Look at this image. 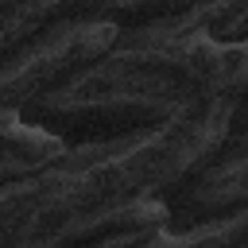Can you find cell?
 Masks as SVG:
<instances>
[{
  "label": "cell",
  "mask_w": 248,
  "mask_h": 248,
  "mask_svg": "<svg viewBox=\"0 0 248 248\" xmlns=\"http://www.w3.org/2000/svg\"><path fill=\"white\" fill-rule=\"evenodd\" d=\"M159 229H167V205H163V198H143V202L97 221L93 229L74 236L66 248H136V244L151 240Z\"/></svg>",
  "instance_id": "6"
},
{
  "label": "cell",
  "mask_w": 248,
  "mask_h": 248,
  "mask_svg": "<svg viewBox=\"0 0 248 248\" xmlns=\"http://www.w3.org/2000/svg\"><path fill=\"white\" fill-rule=\"evenodd\" d=\"M229 0H97L85 19H105L116 31L136 27H190L205 31Z\"/></svg>",
  "instance_id": "5"
},
{
  "label": "cell",
  "mask_w": 248,
  "mask_h": 248,
  "mask_svg": "<svg viewBox=\"0 0 248 248\" xmlns=\"http://www.w3.org/2000/svg\"><path fill=\"white\" fill-rule=\"evenodd\" d=\"M170 229H198L221 217L248 209V159L236 163H202L182 174L163 194Z\"/></svg>",
  "instance_id": "4"
},
{
  "label": "cell",
  "mask_w": 248,
  "mask_h": 248,
  "mask_svg": "<svg viewBox=\"0 0 248 248\" xmlns=\"http://www.w3.org/2000/svg\"><path fill=\"white\" fill-rule=\"evenodd\" d=\"M66 89L112 93L174 120L209 101H236L248 89V43H225L190 27L116 31V43L74 74Z\"/></svg>",
  "instance_id": "2"
},
{
  "label": "cell",
  "mask_w": 248,
  "mask_h": 248,
  "mask_svg": "<svg viewBox=\"0 0 248 248\" xmlns=\"http://www.w3.org/2000/svg\"><path fill=\"white\" fill-rule=\"evenodd\" d=\"M244 240H248V209L221 217V221H209V225H198V229H170L167 225L136 248H236Z\"/></svg>",
  "instance_id": "9"
},
{
  "label": "cell",
  "mask_w": 248,
  "mask_h": 248,
  "mask_svg": "<svg viewBox=\"0 0 248 248\" xmlns=\"http://www.w3.org/2000/svg\"><path fill=\"white\" fill-rule=\"evenodd\" d=\"M97 0H0V54L31 43L39 31L85 16Z\"/></svg>",
  "instance_id": "7"
},
{
  "label": "cell",
  "mask_w": 248,
  "mask_h": 248,
  "mask_svg": "<svg viewBox=\"0 0 248 248\" xmlns=\"http://www.w3.org/2000/svg\"><path fill=\"white\" fill-rule=\"evenodd\" d=\"M236 248H248V240H244V244H236Z\"/></svg>",
  "instance_id": "12"
},
{
  "label": "cell",
  "mask_w": 248,
  "mask_h": 248,
  "mask_svg": "<svg viewBox=\"0 0 248 248\" xmlns=\"http://www.w3.org/2000/svg\"><path fill=\"white\" fill-rule=\"evenodd\" d=\"M116 43V27L105 19H62L39 31L31 43L0 54V124L23 120V112L97 62Z\"/></svg>",
  "instance_id": "3"
},
{
  "label": "cell",
  "mask_w": 248,
  "mask_h": 248,
  "mask_svg": "<svg viewBox=\"0 0 248 248\" xmlns=\"http://www.w3.org/2000/svg\"><path fill=\"white\" fill-rule=\"evenodd\" d=\"M229 112L232 101H209L151 132L70 143L50 167L0 182V248H66L97 221L159 198L221 147Z\"/></svg>",
  "instance_id": "1"
},
{
  "label": "cell",
  "mask_w": 248,
  "mask_h": 248,
  "mask_svg": "<svg viewBox=\"0 0 248 248\" xmlns=\"http://www.w3.org/2000/svg\"><path fill=\"white\" fill-rule=\"evenodd\" d=\"M244 93H248V89H244Z\"/></svg>",
  "instance_id": "13"
},
{
  "label": "cell",
  "mask_w": 248,
  "mask_h": 248,
  "mask_svg": "<svg viewBox=\"0 0 248 248\" xmlns=\"http://www.w3.org/2000/svg\"><path fill=\"white\" fill-rule=\"evenodd\" d=\"M205 31L213 39H225V43H248V0H229L225 12Z\"/></svg>",
  "instance_id": "11"
},
{
  "label": "cell",
  "mask_w": 248,
  "mask_h": 248,
  "mask_svg": "<svg viewBox=\"0 0 248 248\" xmlns=\"http://www.w3.org/2000/svg\"><path fill=\"white\" fill-rule=\"evenodd\" d=\"M62 151H66V143L58 136H50L46 128H35L27 120L0 124V182L27 178V174L50 167Z\"/></svg>",
  "instance_id": "8"
},
{
  "label": "cell",
  "mask_w": 248,
  "mask_h": 248,
  "mask_svg": "<svg viewBox=\"0 0 248 248\" xmlns=\"http://www.w3.org/2000/svg\"><path fill=\"white\" fill-rule=\"evenodd\" d=\"M236 159H248V93H240V97L232 101L225 140H221V147H217L205 163H236ZM198 167H202V163H198Z\"/></svg>",
  "instance_id": "10"
}]
</instances>
